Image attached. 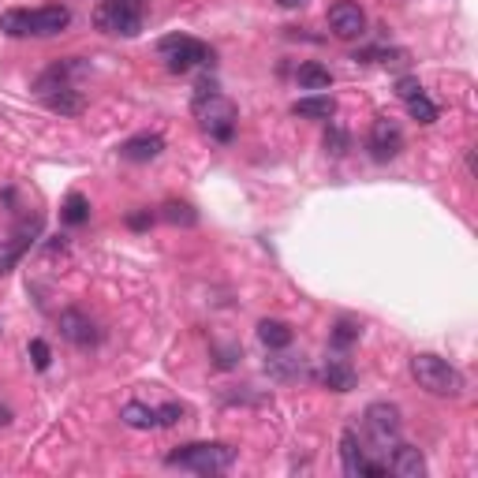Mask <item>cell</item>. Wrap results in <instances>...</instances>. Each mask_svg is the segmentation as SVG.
<instances>
[{
    "mask_svg": "<svg viewBox=\"0 0 478 478\" xmlns=\"http://www.w3.org/2000/svg\"><path fill=\"white\" fill-rule=\"evenodd\" d=\"M83 71H87V64L78 60V57H71V60H64V64H53V68L34 83L37 101H42L49 112H57V116H83L87 98L71 87V78L83 75Z\"/></svg>",
    "mask_w": 478,
    "mask_h": 478,
    "instance_id": "1",
    "label": "cell"
},
{
    "mask_svg": "<svg viewBox=\"0 0 478 478\" xmlns=\"http://www.w3.org/2000/svg\"><path fill=\"white\" fill-rule=\"evenodd\" d=\"M71 26V12L64 5L46 8H8L0 16V30L8 37H57Z\"/></svg>",
    "mask_w": 478,
    "mask_h": 478,
    "instance_id": "2",
    "label": "cell"
},
{
    "mask_svg": "<svg viewBox=\"0 0 478 478\" xmlns=\"http://www.w3.org/2000/svg\"><path fill=\"white\" fill-rule=\"evenodd\" d=\"M191 112H194V120L203 124V131H206L210 139L232 142L235 124H239V112H235V105H232L224 94H217L213 83L198 87V94H194V101H191Z\"/></svg>",
    "mask_w": 478,
    "mask_h": 478,
    "instance_id": "3",
    "label": "cell"
},
{
    "mask_svg": "<svg viewBox=\"0 0 478 478\" xmlns=\"http://www.w3.org/2000/svg\"><path fill=\"white\" fill-rule=\"evenodd\" d=\"M411 378L419 389H426L430 396H449V400H456V396L463 392V374L449 363V358L433 355V351H419L411 355Z\"/></svg>",
    "mask_w": 478,
    "mask_h": 478,
    "instance_id": "4",
    "label": "cell"
},
{
    "mask_svg": "<svg viewBox=\"0 0 478 478\" xmlns=\"http://www.w3.org/2000/svg\"><path fill=\"white\" fill-rule=\"evenodd\" d=\"M165 463L180 471H194V474H224L235 463V449L224 442H191L169 452Z\"/></svg>",
    "mask_w": 478,
    "mask_h": 478,
    "instance_id": "5",
    "label": "cell"
},
{
    "mask_svg": "<svg viewBox=\"0 0 478 478\" xmlns=\"http://www.w3.org/2000/svg\"><path fill=\"white\" fill-rule=\"evenodd\" d=\"M146 23V0H101L94 8V26L116 37H139Z\"/></svg>",
    "mask_w": 478,
    "mask_h": 478,
    "instance_id": "6",
    "label": "cell"
},
{
    "mask_svg": "<svg viewBox=\"0 0 478 478\" xmlns=\"http://www.w3.org/2000/svg\"><path fill=\"white\" fill-rule=\"evenodd\" d=\"M157 57H161L165 68L176 71V75H183L191 68H203V64H213V49L206 42H198V37H191V34L161 37V42H157Z\"/></svg>",
    "mask_w": 478,
    "mask_h": 478,
    "instance_id": "7",
    "label": "cell"
},
{
    "mask_svg": "<svg viewBox=\"0 0 478 478\" xmlns=\"http://www.w3.org/2000/svg\"><path fill=\"white\" fill-rule=\"evenodd\" d=\"M367 430H370V442L378 445L374 452H392V445L396 442H400V408H396V404H389V400H378V404H370L367 408Z\"/></svg>",
    "mask_w": 478,
    "mask_h": 478,
    "instance_id": "8",
    "label": "cell"
},
{
    "mask_svg": "<svg viewBox=\"0 0 478 478\" xmlns=\"http://www.w3.org/2000/svg\"><path fill=\"white\" fill-rule=\"evenodd\" d=\"M340 460H344V471H348L351 478H381V474H389V463L370 460V449L358 442L355 430H344V433H340Z\"/></svg>",
    "mask_w": 478,
    "mask_h": 478,
    "instance_id": "9",
    "label": "cell"
},
{
    "mask_svg": "<svg viewBox=\"0 0 478 478\" xmlns=\"http://www.w3.org/2000/svg\"><path fill=\"white\" fill-rule=\"evenodd\" d=\"M367 150L374 161H392V157H400L404 150V131L396 124L392 116H378L370 124V139H367Z\"/></svg>",
    "mask_w": 478,
    "mask_h": 478,
    "instance_id": "10",
    "label": "cell"
},
{
    "mask_svg": "<svg viewBox=\"0 0 478 478\" xmlns=\"http://www.w3.org/2000/svg\"><path fill=\"white\" fill-rule=\"evenodd\" d=\"M57 326H60V337L68 340V344H75V348H98L101 344V329H98V322L90 314H83V310H60V317H57Z\"/></svg>",
    "mask_w": 478,
    "mask_h": 478,
    "instance_id": "11",
    "label": "cell"
},
{
    "mask_svg": "<svg viewBox=\"0 0 478 478\" xmlns=\"http://www.w3.org/2000/svg\"><path fill=\"white\" fill-rule=\"evenodd\" d=\"M37 232H42V217H30V221L19 224V232H16L12 239H0V276L12 273V269L19 265V258L30 251V244H34Z\"/></svg>",
    "mask_w": 478,
    "mask_h": 478,
    "instance_id": "12",
    "label": "cell"
},
{
    "mask_svg": "<svg viewBox=\"0 0 478 478\" xmlns=\"http://www.w3.org/2000/svg\"><path fill=\"white\" fill-rule=\"evenodd\" d=\"M329 30L337 37H344V42H351V37H363L367 34V12L355 5V0H337V5L329 8Z\"/></svg>",
    "mask_w": 478,
    "mask_h": 478,
    "instance_id": "13",
    "label": "cell"
},
{
    "mask_svg": "<svg viewBox=\"0 0 478 478\" xmlns=\"http://www.w3.org/2000/svg\"><path fill=\"white\" fill-rule=\"evenodd\" d=\"M116 153L124 157V161H131V165H150V161H157V157L165 153V139L153 135V131H142V135H131V139L120 142Z\"/></svg>",
    "mask_w": 478,
    "mask_h": 478,
    "instance_id": "14",
    "label": "cell"
},
{
    "mask_svg": "<svg viewBox=\"0 0 478 478\" xmlns=\"http://www.w3.org/2000/svg\"><path fill=\"white\" fill-rule=\"evenodd\" d=\"M385 463H389V471H392L396 478H422V474H426L422 452H419L415 445H408V442H396Z\"/></svg>",
    "mask_w": 478,
    "mask_h": 478,
    "instance_id": "15",
    "label": "cell"
},
{
    "mask_svg": "<svg viewBox=\"0 0 478 478\" xmlns=\"http://www.w3.org/2000/svg\"><path fill=\"white\" fill-rule=\"evenodd\" d=\"M314 378L322 381L329 392H351V389H355V370L344 363V358H329V363L317 370Z\"/></svg>",
    "mask_w": 478,
    "mask_h": 478,
    "instance_id": "16",
    "label": "cell"
},
{
    "mask_svg": "<svg viewBox=\"0 0 478 478\" xmlns=\"http://www.w3.org/2000/svg\"><path fill=\"white\" fill-rule=\"evenodd\" d=\"M258 340H262L269 351H285V348L296 340V333H292V326H288V322H276V317H265V322H258Z\"/></svg>",
    "mask_w": 478,
    "mask_h": 478,
    "instance_id": "17",
    "label": "cell"
},
{
    "mask_svg": "<svg viewBox=\"0 0 478 478\" xmlns=\"http://www.w3.org/2000/svg\"><path fill=\"white\" fill-rule=\"evenodd\" d=\"M292 112L303 116V120H333L337 101H333L329 94H310V98H299V101L292 105Z\"/></svg>",
    "mask_w": 478,
    "mask_h": 478,
    "instance_id": "18",
    "label": "cell"
},
{
    "mask_svg": "<svg viewBox=\"0 0 478 478\" xmlns=\"http://www.w3.org/2000/svg\"><path fill=\"white\" fill-rule=\"evenodd\" d=\"M296 83H299L303 90H329V87H333V71H329L326 64H317V60H307V64H299V71H296Z\"/></svg>",
    "mask_w": 478,
    "mask_h": 478,
    "instance_id": "19",
    "label": "cell"
},
{
    "mask_svg": "<svg viewBox=\"0 0 478 478\" xmlns=\"http://www.w3.org/2000/svg\"><path fill=\"white\" fill-rule=\"evenodd\" d=\"M120 422L131 426V430H153V426H161V422H157V408L139 404V400H131V404L120 408Z\"/></svg>",
    "mask_w": 478,
    "mask_h": 478,
    "instance_id": "20",
    "label": "cell"
},
{
    "mask_svg": "<svg viewBox=\"0 0 478 478\" xmlns=\"http://www.w3.org/2000/svg\"><path fill=\"white\" fill-rule=\"evenodd\" d=\"M60 221H64L68 228H78V224H87V221H90V203H87V194L71 191V194L64 198V206H60Z\"/></svg>",
    "mask_w": 478,
    "mask_h": 478,
    "instance_id": "21",
    "label": "cell"
},
{
    "mask_svg": "<svg viewBox=\"0 0 478 478\" xmlns=\"http://www.w3.org/2000/svg\"><path fill=\"white\" fill-rule=\"evenodd\" d=\"M165 213V221L169 224H183V228H191V224H198V213H194V206H187V203H176V198H169V203L161 206Z\"/></svg>",
    "mask_w": 478,
    "mask_h": 478,
    "instance_id": "22",
    "label": "cell"
},
{
    "mask_svg": "<svg viewBox=\"0 0 478 478\" xmlns=\"http://www.w3.org/2000/svg\"><path fill=\"white\" fill-rule=\"evenodd\" d=\"M358 337H363V326L351 322V317H340V322L333 326V344H337V348H348V344H355Z\"/></svg>",
    "mask_w": 478,
    "mask_h": 478,
    "instance_id": "23",
    "label": "cell"
},
{
    "mask_svg": "<svg viewBox=\"0 0 478 478\" xmlns=\"http://www.w3.org/2000/svg\"><path fill=\"white\" fill-rule=\"evenodd\" d=\"M404 105H408L411 120H419V124H433V120H437V105H433L426 94H419V98H411V101H404Z\"/></svg>",
    "mask_w": 478,
    "mask_h": 478,
    "instance_id": "24",
    "label": "cell"
},
{
    "mask_svg": "<svg viewBox=\"0 0 478 478\" xmlns=\"http://www.w3.org/2000/svg\"><path fill=\"white\" fill-rule=\"evenodd\" d=\"M30 358H34V367H37V370H49L53 351H49V344H46L42 337H34V340H30Z\"/></svg>",
    "mask_w": 478,
    "mask_h": 478,
    "instance_id": "25",
    "label": "cell"
},
{
    "mask_svg": "<svg viewBox=\"0 0 478 478\" xmlns=\"http://www.w3.org/2000/svg\"><path fill=\"white\" fill-rule=\"evenodd\" d=\"M419 94H426L419 78H400V83H396V98H400V101H411V98H419Z\"/></svg>",
    "mask_w": 478,
    "mask_h": 478,
    "instance_id": "26",
    "label": "cell"
},
{
    "mask_svg": "<svg viewBox=\"0 0 478 478\" xmlns=\"http://www.w3.org/2000/svg\"><path fill=\"white\" fill-rule=\"evenodd\" d=\"M183 415H187V408H180V404H165V408H157V422H161V426H176Z\"/></svg>",
    "mask_w": 478,
    "mask_h": 478,
    "instance_id": "27",
    "label": "cell"
},
{
    "mask_svg": "<svg viewBox=\"0 0 478 478\" xmlns=\"http://www.w3.org/2000/svg\"><path fill=\"white\" fill-rule=\"evenodd\" d=\"M326 150H329V153H344V150H348V135H344L340 128H333V124H329V131H326Z\"/></svg>",
    "mask_w": 478,
    "mask_h": 478,
    "instance_id": "28",
    "label": "cell"
},
{
    "mask_svg": "<svg viewBox=\"0 0 478 478\" xmlns=\"http://www.w3.org/2000/svg\"><path fill=\"white\" fill-rule=\"evenodd\" d=\"M153 224V213L150 210H139V213H128V228H135V232H142V228H150Z\"/></svg>",
    "mask_w": 478,
    "mask_h": 478,
    "instance_id": "29",
    "label": "cell"
},
{
    "mask_svg": "<svg viewBox=\"0 0 478 478\" xmlns=\"http://www.w3.org/2000/svg\"><path fill=\"white\" fill-rule=\"evenodd\" d=\"M276 5H281V8H307L310 0H276Z\"/></svg>",
    "mask_w": 478,
    "mask_h": 478,
    "instance_id": "30",
    "label": "cell"
},
{
    "mask_svg": "<svg viewBox=\"0 0 478 478\" xmlns=\"http://www.w3.org/2000/svg\"><path fill=\"white\" fill-rule=\"evenodd\" d=\"M0 333H5V329H0Z\"/></svg>",
    "mask_w": 478,
    "mask_h": 478,
    "instance_id": "31",
    "label": "cell"
}]
</instances>
